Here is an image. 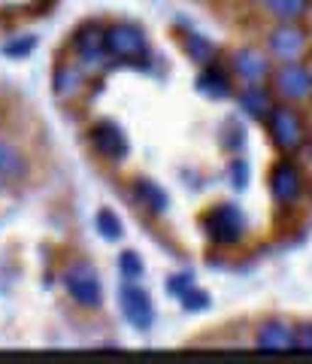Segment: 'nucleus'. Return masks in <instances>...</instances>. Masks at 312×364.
Wrapping results in <instances>:
<instances>
[{"label": "nucleus", "mask_w": 312, "mask_h": 364, "mask_svg": "<svg viewBox=\"0 0 312 364\" xmlns=\"http://www.w3.org/2000/svg\"><path fill=\"white\" fill-rule=\"evenodd\" d=\"M107 49L115 55V58H124V61H143L149 55V43L143 37L140 28L134 25H115L109 28V33L103 37Z\"/></svg>", "instance_id": "obj_1"}, {"label": "nucleus", "mask_w": 312, "mask_h": 364, "mask_svg": "<svg viewBox=\"0 0 312 364\" xmlns=\"http://www.w3.org/2000/svg\"><path fill=\"white\" fill-rule=\"evenodd\" d=\"M206 231H210L213 240L218 243H237L242 237V215L234 203H222V207H215L210 215L203 219Z\"/></svg>", "instance_id": "obj_2"}, {"label": "nucleus", "mask_w": 312, "mask_h": 364, "mask_svg": "<svg viewBox=\"0 0 312 364\" xmlns=\"http://www.w3.org/2000/svg\"><path fill=\"white\" fill-rule=\"evenodd\" d=\"M270 134L279 149L291 152L297 149L300 143H303V122H300V116L294 109H285V107H276L270 112Z\"/></svg>", "instance_id": "obj_3"}, {"label": "nucleus", "mask_w": 312, "mask_h": 364, "mask_svg": "<svg viewBox=\"0 0 312 364\" xmlns=\"http://www.w3.org/2000/svg\"><path fill=\"white\" fill-rule=\"evenodd\" d=\"M67 289H70V294L82 306H100L103 289H100L97 273L88 264H79V267H73L70 273H67Z\"/></svg>", "instance_id": "obj_4"}, {"label": "nucleus", "mask_w": 312, "mask_h": 364, "mask_svg": "<svg viewBox=\"0 0 312 364\" xmlns=\"http://www.w3.org/2000/svg\"><path fill=\"white\" fill-rule=\"evenodd\" d=\"M122 310L124 316H128V322L134 328H140V331H146L149 325H152V301H149V294L143 289H136V286H124L122 289Z\"/></svg>", "instance_id": "obj_5"}, {"label": "nucleus", "mask_w": 312, "mask_h": 364, "mask_svg": "<svg viewBox=\"0 0 312 364\" xmlns=\"http://www.w3.org/2000/svg\"><path fill=\"white\" fill-rule=\"evenodd\" d=\"M91 140H95V149L103 158H109V161H122V158L128 155V140H124L122 128H115L112 122L95 124V131H91Z\"/></svg>", "instance_id": "obj_6"}, {"label": "nucleus", "mask_w": 312, "mask_h": 364, "mask_svg": "<svg viewBox=\"0 0 312 364\" xmlns=\"http://www.w3.org/2000/svg\"><path fill=\"white\" fill-rule=\"evenodd\" d=\"M270 188H273V198L279 203L297 200V195H300V173H297V167H291L288 161L276 164L273 173H270Z\"/></svg>", "instance_id": "obj_7"}, {"label": "nucleus", "mask_w": 312, "mask_h": 364, "mask_svg": "<svg viewBox=\"0 0 312 364\" xmlns=\"http://www.w3.org/2000/svg\"><path fill=\"white\" fill-rule=\"evenodd\" d=\"M276 85L285 97H306L312 91V73L303 64H285L279 76H276Z\"/></svg>", "instance_id": "obj_8"}, {"label": "nucleus", "mask_w": 312, "mask_h": 364, "mask_svg": "<svg viewBox=\"0 0 312 364\" xmlns=\"http://www.w3.org/2000/svg\"><path fill=\"white\" fill-rule=\"evenodd\" d=\"M76 49L82 58L88 61H100V52H103V37H100V28L97 25H85L82 31L76 33Z\"/></svg>", "instance_id": "obj_9"}, {"label": "nucleus", "mask_w": 312, "mask_h": 364, "mask_svg": "<svg viewBox=\"0 0 312 364\" xmlns=\"http://www.w3.org/2000/svg\"><path fill=\"white\" fill-rule=\"evenodd\" d=\"M273 49L282 55V58H294L303 49V33L294 28H279L273 33Z\"/></svg>", "instance_id": "obj_10"}, {"label": "nucleus", "mask_w": 312, "mask_h": 364, "mask_svg": "<svg viewBox=\"0 0 312 364\" xmlns=\"http://www.w3.org/2000/svg\"><path fill=\"white\" fill-rule=\"evenodd\" d=\"M291 343H294V334L288 331L285 325H279V322L264 325V331L258 334V346H264V349H285Z\"/></svg>", "instance_id": "obj_11"}, {"label": "nucleus", "mask_w": 312, "mask_h": 364, "mask_svg": "<svg viewBox=\"0 0 312 364\" xmlns=\"http://www.w3.org/2000/svg\"><path fill=\"white\" fill-rule=\"evenodd\" d=\"M237 70L242 73V79H249V82H258V79L267 73V61H264L258 52L246 49V52L237 55Z\"/></svg>", "instance_id": "obj_12"}, {"label": "nucleus", "mask_w": 312, "mask_h": 364, "mask_svg": "<svg viewBox=\"0 0 312 364\" xmlns=\"http://www.w3.org/2000/svg\"><path fill=\"white\" fill-rule=\"evenodd\" d=\"M136 198H140L152 213H164V207H167V195L155 186V182H146V179L136 186Z\"/></svg>", "instance_id": "obj_13"}, {"label": "nucleus", "mask_w": 312, "mask_h": 364, "mask_svg": "<svg viewBox=\"0 0 312 364\" xmlns=\"http://www.w3.org/2000/svg\"><path fill=\"white\" fill-rule=\"evenodd\" d=\"M198 85H200V91L203 95H210V97H227V79L218 73V70H206V73H200V79H198Z\"/></svg>", "instance_id": "obj_14"}, {"label": "nucleus", "mask_w": 312, "mask_h": 364, "mask_svg": "<svg viewBox=\"0 0 312 364\" xmlns=\"http://www.w3.org/2000/svg\"><path fill=\"white\" fill-rule=\"evenodd\" d=\"M55 91L61 97H67V95H76L79 91V73L73 70V67H58L55 70Z\"/></svg>", "instance_id": "obj_15"}, {"label": "nucleus", "mask_w": 312, "mask_h": 364, "mask_svg": "<svg viewBox=\"0 0 312 364\" xmlns=\"http://www.w3.org/2000/svg\"><path fill=\"white\" fill-rule=\"evenodd\" d=\"M18 173H21V158H18V152L0 143V179H13Z\"/></svg>", "instance_id": "obj_16"}, {"label": "nucleus", "mask_w": 312, "mask_h": 364, "mask_svg": "<svg viewBox=\"0 0 312 364\" xmlns=\"http://www.w3.org/2000/svg\"><path fill=\"white\" fill-rule=\"evenodd\" d=\"M97 228L103 231V237L107 240H115V237L122 234V222L115 219V215L109 213V210H103V213H97Z\"/></svg>", "instance_id": "obj_17"}, {"label": "nucleus", "mask_w": 312, "mask_h": 364, "mask_svg": "<svg viewBox=\"0 0 312 364\" xmlns=\"http://www.w3.org/2000/svg\"><path fill=\"white\" fill-rule=\"evenodd\" d=\"M270 4L279 16H300V13H306L309 0H270Z\"/></svg>", "instance_id": "obj_18"}, {"label": "nucleus", "mask_w": 312, "mask_h": 364, "mask_svg": "<svg viewBox=\"0 0 312 364\" xmlns=\"http://www.w3.org/2000/svg\"><path fill=\"white\" fill-rule=\"evenodd\" d=\"M242 104L249 107V112H255V116H261V112L267 109V97L258 95V91L252 88V91H246V95H242Z\"/></svg>", "instance_id": "obj_19"}, {"label": "nucleus", "mask_w": 312, "mask_h": 364, "mask_svg": "<svg viewBox=\"0 0 312 364\" xmlns=\"http://www.w3.org/2000/svg\"><path fill=\"white\" fill-rule=\"evenodd\" d=\"M182 298H185L188 310H206V306H210V298H206L203 291H182Z\"/></svg>", "instance_id": "obj_20"}, {"label": "nucleus", "mask_w": 312, "mask_h": 364, "mask_svg": "<svg viewBox=\"0 0 312 364\" xmlns=\"http://www.w3.org/2000/svg\"><path fill=\"white\" fill-rule=\"evenodd\" d=\"M188 52L194 55V58H210V55H213L210 43H203L200 37H191V40H188Z\"/></svg>", "instance_id": "obj_21"}, {"label": "nucleus", "mask_w": 312, "mask_h": 364, "mask_svg": "<svg viewBox=\"0 0 312 364\" xmlns=\"http://www.w3.org/2000/svg\"><path fill=\"white\" fill-rule=\"evenodd\" d=\"M122 267L131 273V277H136L140 273V261H136V255L134 252H128V255H122Z\"/></svg>", "instance_id": "obj_22"}, {"label": "nucleus", "mask_w": 312, "mask_h": 364, "mask_svg": "<svg viewBox=\"0 0 312 364\" xmlns=\"http://www.w3.org/2000/svg\"><path fill=\"white\" fill-rule=\"evenodd\" d=\"M300 343H303V346H312V328H303V334H300Z\"/></svg>", "instance_id": "obj_23"}]
</instances>
